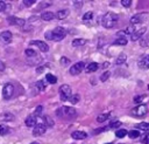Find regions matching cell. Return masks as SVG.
<instances>
[{"instance_id": "1", "label": "cell", "mask_w": 149, "mask_h": 144, "mask_svg": "<svg viewBox=\"0 0 149 144\" xmlns=\"http://www.w3.org/2000/svg\"><path fill=\"white\" fill-rule=\"evenodd\" d=\"M66 33L64 30V28L62 27H56L54 30H49L44 34L47 40H51V41H61L65 37Z\"/></svg>"}, {"instance_id": "2", "label": "cell", "mask_w": 149, "mask_h": 144, "mask_svg": "<svg viewBox=\"0 0 149 144\" xmlns=\"http://www.w3.org/2000/svg\"><path fill=\"white\" fill-rule=\"evenodd\" d=\"M119 16L115 13H106L101 16V25L105 28H113L118 22Z\"/></svg>"}, {"instance_id": "3", "label": "cell", "mask_w": 149, "mask_h": 144, "mask_svg": "<svg viewBox=\"0 0 149 144\" xmlns=\"http://www.w3.org/2000/svg\"><path fill=\"white\" fill-rule=\"evenodd\" d=\"M56 114H57V116H61V117H69V118L74 117V116L77 115L76 110H74L73 108H70V107H62V108H59V109L56 111Z\"/></svg>"}, {"instance_id": "4", "label": "cell", "mask_w": 149, "mask_h": 144, "mask_svg": "<svg viewBox=\"0 0 149 144\" xmlns=\"http://www.w3.org/2000/svg\"><path fill=\"white\" fill-rule=\"evenodd\" d=\"M72 96V89L68 84H63L59 87V97L62 101H69Z\"/></svg>"}, {"instance_id": "5", "label": "cell", "mask_w": 149, "mask_h": 144, "mask_svg": "<svg viewBox=\"0 0 149 144\" xmlns=\"http://www.w3.org/2000/svg\"><path fill=\"white\" fill-rule=\"evenodd\" d=\"M14 95V85L12 83H6L2 88V97L3 100H9Z\"/></svg>"}, {"instance_id": "6", "label": "cell", "mask_w": 149, "mask_h": 144, "mask_svg": "<svg viewBox=\"0 0 149 144\" xmlns=\"http://www.w3.org/2000/svg\"><path fill=\"white\" fill-rule=\"evenodd\" d=\"M147 111H148V107H147L146 104H139L137 107H135V108L133 109V114H134L135 116H139V117L144 116V115L147 114Z\"/></svg>"}, {"instance_id": "7", "label": "cell", "mask_w": 149, "mask_h": 144, "mask_svg": "<svg viewBox=\"0 0 149 144\" xmlns=\"http://www.w3.org/2000/svg\"><path fill=\"white\" fill-rule=\"evenodd\" d=\"M84 67H85V63H84V62H78V63H74V64H73V66L70 68L69 73H70L71 75H78L79 73H81V71H83Z\"/></svg>"}, {"instance_id": "8", "label": "cell", "mask_w": 149, "mask_h": 144, "mask_svg": "<svg viewBox=\"0 0 149 144\" xmlns=\"http://www.w3.org/2000/svg\"><path fill=\"white\" fill-rule=\"evenodd\" d=\"M47 130V126L43 124V123H37L34 129H33V135L34 136H42Z\"/></svg>"}, {"instance_id": "9", "label": "cell", "mask_w": 149, "mask_h": 144, "mask_svg": "<svg viewBox=\"0 0 149 144\" xmlns=\"http://www.w3.org/2000/svg\"><path fill=\"white\" fill-rule=\"evenodd\" d=\"M30 44L36 46V47H37L42 53H45V52H48V50H49L48 44H47L45 42H43V41H40V40H33V41L30 42Z\"/></svg>"}, {"instance_id": "10", "label": "cell", "mask_w": 149, "mask_h": 144, "mask_svg": "<svg viewBox=\"0 0 149 144\" xmlns=\"http://www.w3.org/2000/svg\"><path fill=\"white\" fill-rule=\"evenodd\" d=\"M146 32H147V28L146 27H142V28H140V29H137V30H135L132 35H130V39H132V41H137L139 39H141L144 34H146Z\"/></svg>"}, {"instance_id": "11", "label": "cell", "mask_w": 149, "mask_h": 144, "mask_svg": "<svg viewBox=\"0 0 149 144\" xmlns=\"http://www.w3.org/2000/svg\"><path fill=\"white\" fill-rule=\"evenodd\" d=\"M7 21L9 25H15V26H24V23H26V21L23 19H20L16 16H8Z\"/></svg>"}, {"instance_id": "12", "label": "cell", "mask_w": 149, "mask_h": 144, "mask_svg": "<svg viewBox=\"0 0 149 144\" xmlns=\"http://www.w3.org/2000/svg\"><path fill=\"white\" fill-rule=\"evenodd\" d=\"M139 67L141 69H149V55H143L139 60Z\"/></svg>"}, {"instance_id": "13", "label": "cell", "mask_w": 149, "mask_h": 144, "mask_svg": "<svg viewBox=\"0 0 149 144\" xmlns=\"http://www.w3.org/2000/svg\"><path fill=\"white\" fill-rule=\"evenodd\" d=\"M0 41L3 43H9L12 41V33L9 30H5L0 33Z\"/></svg>"}, {"instance_id": "14", "label": "cell", "mask_w": 149, "mask_h": 144, "mask_svg": "<svg viewBox=\"0 0 149 144\" xmlns=\"http://www.w3.org/2000/svg\"><path fill=\"white\" fill-rule=\"evenodd\" d=\"M24 123H26V125H27V126L34 128V126L37 124V118H36V116H35V115H29V116H27V118H26Z\"/></svg>"}, {"instance_id": "15", "label": "cell", "mask_w": 149, "mask_h": 144, "mask_svg": "<svg viewBox=\"0 0 149 144\" xmlns=\"http://www.w3.org/2000/svg\"><path fill=\"white\" fill-rule=\"evenodd\" d=\"M146 15H147V14H136V15L132 16V18H130V23H132L133 26H135V25L142 22V21L144 20Z\"/></svg>"}, {"instance_id": "16", "label": "cell", "mask_w": 149, "mask_h": 144, "mask_svg": "<svg viewBox=\"0 0 149 144\" xmlns=\"http://www.w3.org/2000/svg\"><path fill=\"white\" fill-rule=\"evenodd\" d=\"M71 137L74 138V139H85V138L87 137V133L84 132V131H79V130H77V131H73V132H72Z\"/></svg>"}, {"instance_id": "17", "label": "cell", "mask_w": 149, "mask_h": 144, "mask_svg": "<svg viewBox=\"0 0 149 144\" xmlns=\"http://www.w3.org/2000/svg\"><path fill=\"white\" fill-rule=\"evenodd\" d=\"M69 14H70V11H69V9H62V11H58V12L56 13V18L59 19V20H63V19H65Z\"/></svg>"}, {"instance_id": "18", "label": "cell", "mask_w": 149, "mask_h": 144, "mask_svg": "<svg viewBox=\"0 0 149 144\" xmlns=\"http://www.w3.org/2000/svg\"><path fill=\"white\" fill-rule=\"evenodd\" d=\"M41 18H42V20H44V21H50V20H52V19L55 18V14H54L52 12H44V13H42Z\"/></svg>"}, {"instance_id": "19", "label": "cell", "mask_w": 149, "mask_h": 144, "mask_svg": "<svg viewBox=\"0 0 149 144\" xmlns=\"http://www.w3.org/2000/svg\"><path fill=\"white\" fill-rule=\"evenodd\" d=\"M98 69V63L97 62H90L87 66H86V71L87 73H93Z\"/></svg>"}, {"instance_id": "20", "label": "cell", "mask_w": 149, "mask_h": 144, "mask_svg": "<svg viewBox=\"0 0 149 144\" xmlns=\"http://www.w3.org/2000/svg\"><path fill=\"white\" fill-rule=\"evenodd\" d=\"M86 42H87V41H86L85 39H74V40L72 41V46H73V47H79V46H84Z\"/></svg>"}, {"instance_id": "21", "label": "cell", "mask_w": 149, "mask_h": 144, "mask_svg": "<svg viewBox=\"0 0 149 144\" xmlns=\"http://www.w3.org/2000/svg\"><path fill=\"white\" fill-rule=\"evenodd\" d=\"M45 78H47V81H48L49 83H51V84H55V83L57 82V77H56L55 75H52V74H47V75H45Z\"/></svg>"}, {"instance_id": "22", "label": "cell", "mask_w": 149, "mask_h": 144, "mask_svg": "<svg viewBox=\"0 0 149 144\" xmlns=\"http://www.w3.org/2000/svg\"><path fill=\"white\" fill-rule=\"evenodd\" d=\"M43 121H44L43 124H44L45 126H54V124H55V122H54L49 116H44V117H43Z\"/></svg>"}, {"instance_id": "23", "label": "cell", "mask_w": 149, "mask_h": 144, "mask_svg": "<svg viewBox=\"0 0 149 144\" xmlns=\"http://www.w3.org/2000/svg\"><path fill=\"white\" fill-rule=\"evenodd\" d=\"M127 42H128L127 39L123 36V37H119V39H116L113 43H114V44H119V46H125V44H127Z\"/></svg>"}, {"instance_id": "24", "label": "cell", "mask_w": 149, "mask_h": 144, "mask_svg": "<svg viewBox=\"0 0 149 144\" xmlns=\"http://www.w3.org/2000/svg\"><path fill=\"white\" fill-rule=\"evenodd\" d=\"M35 85H36V88H37L40 91H43V90L45 89V82H44V81H42V80L37 81V82L35 83Z\"/></svg>"}, {"instance_id": "25", "label": "cell", "mask_w": 149, "mask_h": 144, "mask_svg": "<svg viewBox=\"0 0 149 144\" xmlns=\"http://www.w3.org/2000/svg\"><path fill=\"white\" fill-rule=\"evenodd\" d=\"M108 117H109V112H107V114H101V115H99V116L97 117V122L102 123V122H105Z\"/></svg>"}, {"instance_id": "26", "label": "cell", "mask_w": 149, "mask_h": 144, "mask_svg": "<svg viewBox=\"0 0 149 144\" xmlns=\"http://www.w3.org/2000/svg\"><path fill=\"white\" fill-rule=\"evenodd\" d=\"M128 136L130 137V138H137V137H140V131L137 130V129H134V130H130L129 132H128Z\"/></svg>"}, {"instance_id": "27", "label": "cell", "mask_w": 149, "mask_h": 144, "mask_svg": "<svg viewBox=\"0 0 149 144\" xmlns=\"http://www.w3.org/2000/svg\"><path fill=\"white\" fill-rule=\"evenodd\" d=\"M128 132H127V130H125V129H119V130H116V132H115V136L116 137H119V138H122V137H126V135H127Z\"/></svg>"}, {"instance_id": "28", "label": "cell", "mask_w": 149, "mask_h": 144, "mask_svg": "<svg viewBox=\"0 0 149 144\" xmlns=\"http://www.w3.org/2000/svg\"><path fill=\"white\" fill-rule=\"evenodd\" d=\"M136 128H139L140 130H143V131H149V123H144V122H142V123L137 124Z\"/></svg>"}, {"instance_id": "29", "label": "cell", "mask_w": 149, "mask_h": 144, "mask_svg": "<svg viewBox=\"0 0 149 144\" xmlns=\"http://www.w3.org/2000/svg\"><path fill=\"white\" fill-rule=\"evenodd\" d=\"M92 18H93V13H92V12H87V13L84 14V16H83V21H84V22H87V21L92 20Z\"/></svg>"}, {"instance_id": "30", "label": "cell", "mask_w": 149, "mask_h": 144, "mask_svg": "<svg viewBox=\"0 0 149 144\" xmlns=\"http://www.w3.org/2000/svg\"><path fill=\"white\" fill-rule=\"evenodd\" d=\"M79 100H80V96H79L78 94H74V95H72V96L70 97V101H71V103H72V104L78 103V102H79Z\"/></svg>"}, {"instance_id": "31", "label": "cell", "mask_w": 149, "mask_h": 144, "mask_svg": "<svg viewBox=\"0 0 149 144\" xmlns=\"http://www.w3.org/2000/svg\"><path fill=\"white\" fill-rule=\"evenodd\" d=\"M9 132L8 126H6L5 124H0V135H6Z\"/></svg>"}, {"instance_id": "32", "label": "cell", "mask_w": 149, "mask_h": 144, "mask_svg": "<svg viewBox=\"0 0 149 144\" xmlns=\"http://www.w3.org/2000/svg\"><path fill=\"white\" fill-rule=\"evenodd\" d=\"M123 32H125V34H130V35H132V34L135 32V26L130 25V26H128V27H127V28H126Z\"/></svg>"}, {"instance_id": "33", "label": "cell", "mask_w": 149, "mask_h": 144, "mask_svg": "<svg viewBox=\"0 0 149 144\" xmlns=\"http://www.w3.org/2000/svg\"><path fill=\"white\" fill-rule=\"evenodd\" d=\"M126 60H127V56H126L125 54H121V55H120V57H118V59H116V63L121 64V63L126 62Z\"/></svg>"}, {"instance_id": "34", "label": "cell", "mask_w": 149, "mask_h": 144, "mask_svg": "<svg viewBox=\"0 0 149 144\" xmlns=\"http://www.w3.org/2000/svg\"><path fill=\"white\" fill-rule=\"evenodd\" d=\"M108 77H109V71H104V74L100 76V81L105 82V81H106Z\"/></svg>"}, {"instance_id": "35", "label": "cell", "mask_w": 149, "mask_h": 144, "mask_svg": "<svg viewBox=\"0 0 149 144\" xmlns=\"http://www.w3.org/2000/svg\"><path fill=\"white\" fill-rule=\"evenodd\" d=\"M26 55L28 56V57H31V56H35V52H34V49H26Z\"/></svg>"}, {"instance_id": "36", "label": "cell", "mask_w": 149, "mask_h": 144, "mask_svg": "<svg viewBox=\"0 0 149 144\" xmlns=\"http://www.w3.org/2000/svg\"><path fill=\"white\" fill-rule=\"evenodd\" d=\"M42 111H43V107H42V105H38V107L36 108V110H35L34 115H35V116H38V115H41V114H42Z\"/></svg>"}, {"instance_id": "37", "label": "cell", "mask_w": 149, "mask_h": 144, "mask_svg": "<svg viewBox=\"0 0 149 144\" xmlns=\"http://www.w3.org/2000/svg\"><path fill=\"white\" fill-rule=\"evenodd\" d=\"M121 5L123 7H129L132 5V0H121Z\"/></svg>"}, {"instance_id": "38", "label": "cell", "mask_w": 149, "mask_h": 144, "mask_svg": "<svg viewBox=\"0 0 149 144\" xmlns=\"http://www.w3.org/2000/svg\"><path fill=\"white\" fill-rule=\"evenodd\" d=\"M121 125V122L120 121H115V122H112L111 124H109V128H118V126H120Z\"/></svg>"}, {"instance_id": "39", "label": "cell", "mask_w": 149, "mask_h": 144, "mask_svg": "<svg viewBox=\"0 0 149 144\" xmlns=\"http://www.w3.org/2000/svg\"><path fill=\"white\" fill-rule=\"evenodd\" d=\"M34 2H35V0H23V2H22V4H23L24 6H27V7H28V6H31Z\"/></svg>"}, {"instance_id": "40", "label": "cell", "mask_w": 149, "mask_h": 144, "mask_svg": "<svg viewBox=\"0 0 149 144\" xmlns=\"http://www.w3.org/2000/svg\"><path fill=\"white\" fill-rule=\"evenodd\" d=\"M146 97V95H141V96H135L134 97V102H136V103H140L141 101H142V98H144Z\"/></svg>"}, {"instance_id": "41", "label": "cell", "mask_w": 149, "mask_h": 144, "mask_svg": "<svg viewBox=\"0 0 149 144\" xmlns=\"http://www.w3.org/2000/svg\"><path fill=\"white\" fill-rule=\"evenodd\" d=\"M69 62H70L69 59H66V57H61V63H62L63 66H66Z\"/></svg>"}, {"instance_id": "42", "label": "cell", "mask_w": 149, "mask_h": 144, "mask_svg": "<svg viewBox=\"0 0 149 144\" xmlns=\"http://www.w3.org/2000/svg\"><path fill=\"white\" fill-rule=\"evenodd\" d=\"M140 44H141V47H144V46H149V42H148V40H147V39H142Z\"/></svg>"}, {"instance_id": "43", "label": "cell", "mask_w": 149, "mask_h": 144, "mask_svg": "<svg viewBox=\"0 0 149 144\" xmlns=\"http://www.w3.org/2000/svg\"><path fill=\"white\" fill-rule=\"evenodd\" d=\"M5 9H6V4L2 2V1H0V12H3Z\"/></svg>"}, {"instance_id": "44", "label": "cell", "mask_w": 149, "mask_h": 144, "mask_svg": "<svg viewBox=\"0 0 149 144\" xmlns=\"http://www.w3.org/2000/svg\"><path fill=\"white\" fill-rule=\"evenodd\" d=\"M5 69V66H3V63L0 61V70H3Z\"/></svg>"}, {"instance_id": "45", "label": "cell", "mask_w": 149, "mask_h": 144, "mask_svg": "<svg viewBox=\"0 0 149 144\" xmlns=\"http://www.w3.org/2000/svg\"><path fill=\"white\" fill-rule=\"evenodd\" d=\"M30 144H38L37 142H33V143H30Z\"/></svg>"}, {"instance_id": "46", "label": "cell", "mask_w": 149, "mask_h": 144, "mask_svg": "<svg viewBox=\"0 0 149 144\" xmlns=\"http://www.w3.org/2000/svg\"><path fill=\"white\" fill-rule=\"evenodd\" d=\"M107 144H112V143H107Z\"/></svg>"}, {"instance_id": "47", "label": "cell", "mask_w": 149, "mask_h": 144, "mask_svg": "<svg viewBox=\"0 0 149 144\" xmlns=\"http://www.w3.org/2000/svg\"><path fill=\"white\" fill-rule=\"evenodd\" d=\"M148 89H149V85H148Z\"/></svg>"}]
</instances>
